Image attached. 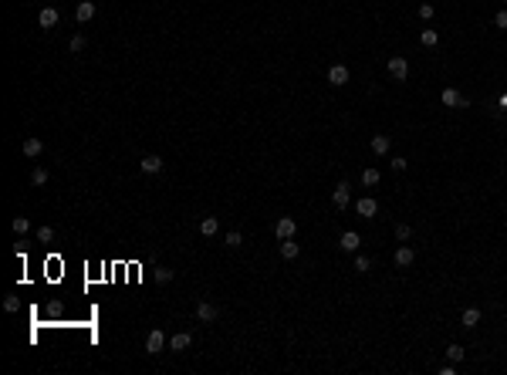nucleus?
<instances>
[{
    "label": "nucleus",
    "mask_w": 507,
    "mask_h": 375,
    "mask_svg": "<svg viewBox=\"0 0 507 375\" xmlns=\"http://www.w3.org/2000/svg\"><path fill=\"white\" fill-rule=\"evenodd\" d=\"M20 149H24V156H27V159H34V156H41V152H44V142L31 135V139H24V146H20Z\"/></svg>",
    "instance_id": "obj_8"
},
{
    "label": "nucleus",
    "mask_w": 507,
    "mask_h": 375,
    "mask_svg": "<svg viewBox=\"0 0 507 375\" xmlns=\"http://www.w3.org/2000/svg\"><path fill=\"white\" fill-rule=\"evenodd\" d=\"M477 321H480V311H477V308H467V311H463V328H473Z\"/></svg>",
    "instance_id": "obj_20"
},
{
    "label": "nucleus",
    "mask_w": 507,
    "mask_h": 375,
    "mask_svg": "<svg viewBox=\"0 0 507 375\" xmlns=\"http://www.w3.org/2000/svg\"><path fill=\"white\" fill-rule=\"evenodd\" d=\"M196 318H200V321H213V318H217V308H213L210 301H200V304H196Z\"/></svg>",
    "instance_id": "obj_13"
},
{
    "label": "nucleus",
    "mask_w": 507,
    "mask_h": 375,
    "mask_svg": "<svg viewBox=\"0 0 507 375\" xmlns=\"http://www.w3.org/2000/svg\"><path fill=\"white\" fill-rule=\"evenodd\" d=\"M38 240H41V244H51V240H55V230H51V226H41V230H38Z\"/></svg>",
    "instance_id": "obj_24"
},
{
    "label": "nucleus",
    "mask_w": 507,
    "mask_h": 375,
    "mask_svg": "<svg viewBox=\"0 0 507 375\" xmlns=\"http://www.w3.org/2000/svg\"><path fill=\"white\" fill-rule=\"evenodd\" d=\"M85 44H88V41L81 38V34H75V38H71V51H85Z\"/></svg>",
    "instance_id": "obj_31"
},
{
    "label": "nucleus",
    "mask_w": 507,
    "mask_h": 375,
    "mask_svg": "<svg viewBox=\"0 0 507 375\" xmlns=\"http://www.w3.org/2000/svg\"><path fill=\"white\" fill-rule=\"evenodd\" d=\"M31 183H34V186H44V183H48V169H34V172H31Z\"/></svg>",
    "instance_id": "obj_22"
},
{
    "label": "nucleus",
    "mask_w": 507,
    "mask_h": 375,
    "mask_svg": "<svg viewBox=\"0 0 507 375\" xmlns=\"http://www.w3.org/2000/svg\"><path fill=\"white\" fill-rule=\"evenodd\" d=\"M38 24L44 27V31H51V27L57 24V10H55V7H44V10L38 14Z\"/></svg>",
    "instance_id": "obj_10"
},
{
    "label": "nucleus",
    "mask_w": 507,
    "mask_h": 375,
    "mask_svg": "<svg viewBox=\"0 0 507 375\" xmlns=\"http://www.w3.org/2000/svg\"><path fill=\"white\" fill-rule=\"evenodd\" d=\"M494 24H497V27H501V31H507V10H501V14H497V17H494Z\"/></svg>",
    "instance_id": "obj_34"
},
{
    "label": "nucleus",
    "mask_w": 507,
    "mask_h": 375,
    "mask_svg": "<svg viewBox=\"0 0 507 375\" xmlns=\"http://www.w3.org/2000/svg\"><path fill=\"white\" fill-rule=\"evenodd\" d=\"M358 244H362V240H358V233H355V230L341 233V250H345V254H355V250H358Z\"/></svg>",
    "instance_id": "obj_11"
},
{
    "label": "nucleus",
    "mask_w": 507,
    "mask_h": 375,
    "mask_svg": "<svg viewBox=\"0 0 507 375\" xmlns=\"http://www.w3.org/2000/svg\"><path fill=\"white\" fill-rule=\"evenodd\" d=\"M328 81H332V85H345V81H348V68H345V64H335V68L328 71Z\"/></svg>",
    "instance_id": "obj_14"
},
{
    "label": "nucleus",
    "mask_w": 507,
    "mask_h": 375,
    "mask_svg": "<svg viewBox=\"0 0 507 375\" xmlns=\"http://www.w3.org/2000/svg\"><path fill=\"white\" fill-rule=\"evenodd\" d=\"M419 41H423V48H436V44H440V34H436L433 27H426V31L419 34Z\"/></svg>",
    "instance_id": "obj_19"
},
{
    "label": "nucleus",
    "mask_w": 507,
    "mask_h": 375,
    "mask_svg": "<svg viewBox=\"0 0 507 375\" xmlns=\"http://www.w3.org/2000/svg\"><path fill=\"white\" fill-rule=\"evenodd\" d=\"M217 230H220V223H217V216H207V220H200V233H203V237H213Z\"/></svg>",
    "instance_id": "obj_18"
},
{
    "label": "nucleus",
    "mask_w": 507,
    "mask_h": 375,
    "mask_svg": "<svg viewBox=\"0 0 507 375\" xmlns=\"http://www.w3.org/2000/svg\"><path fill=\"white\" fill-rule=\"evenodd\" d=\"M294 230H298V223H294L291 216H281V220H278V226H274V233H278L281 240H291V237H294Z\"/></svg>",
    "instance_id": "obj_5"
},
{
    "label": "nucleus",
    "mask_w": 507,
    "mask_h": 375,
    "mask_svg": "<svg viewBox=\"0 0 507 375\" xmlns=\"http://www.w3.org/2000/svg\"><path fill=\"white\" fill-rule=\"evenodd\" d=\"M75 17H78V24H88V20L95 17V3L92 0H81V3L75 7Z\"/></svg>",
    "instance_id": "obj_7"
},
{
    "label": "nucleus",
    "mask_w": 507,
    "mask_h": 375,
    "mask_svg": "<svg viewBox=\"0 0 507 375\" xmlns=\"http://www.w3.org/2000/svg\"><path fill=\"white\" fill-rule=\"evenodd\" d=\"M504 3H507V0H504Z\"/></svg>",
    "instance_id": "obj_36"
},
{
    "label": "nucleus",
    "mask_w": 507,
    "mask_h": 375,
    "mask_svg": "<svg viewBox=\"0 0 507 375\" xmlns=\"http://www.w3.org/2000/svg\"><path fill=\"white\" fill-rule=\"evenodd\" d=\"M389 166H393L395 172H402V169L409 166V162H406V159H402V156H395V159H393V162H389Z\"/></svg>",
    "instance_id": "obj_33"
},
{
    "label": "nucleus",
    "mask_w": 507,
    "mask_h": 375,
    "mask_svg": "<svg viewBox=\"0 0 507 375\" xmlns=\"http://www.w3.org/2000/svg\"><path fill=\"white\" fill-rule=\"evenodd\" d=\"M440 98H443V105H450V108H467V105H470V102L456 92V88H443V95H440Z\"/></svg>",
    "instance_id": "obj_3"
},
{
    "label": "nucleus",
    "mask_w": 507,
    "mask_h": 375,
    "mask_svg": "<svg viewBox=\"0 0 507 375\" xmlns=\"http://www.w3.org/2000/svg\"><path fill=\"white\" fill-rule=\"evenodd\" d=\"M419 17H423V20L433 17V3H419Z\"/></svg>",
    "instance_id": "obj_32"
},
{
    "label": "nucleus",
    "mask_w": 507,
    "mask_h": 375,
    "mask_svg": "<svg viewBox=\"0 0 507 375\" xmlns=\"http://www.w3.org/2000/svg\"><path fill=\"white\" fill-rule=\"evenodd\" d=\"M189 345H193V335H189V331H179V335L169 338V348H172V352H183V348H189Z\"/></svg>",
    "instance_id": "obj_9"
},
{
    "label": "nucleus",
    "mask_w": 507,
    "mask_h": 375,
    "mask_svg": "<svg viewBox=\"0 0 507 375\" xmlns=\"http://www.w3.org/2000/svg\"><path fill=\"white\" fill-rule=\"evenodd\" d=\"M348 200H352V193H348V183H338L335 193H332V203L345 210V207H348Z\"/></svg>",
    "instance_id": "obj_6"
},
{
    "label": "nucleus",
    "mask_w": 507,
    "mask_h": 375,
    "mask_svg": "<svg viewBox=\"0 0 507 375\" xmlns=\"http://www.w3.org/2000/svg\"><path fill=\"white\" fill-rule=\"evenodd\" d=\"M372 152L376 156H386L389 152V135H372Z\"/></svg>",
    "instance_id": "obj_16"
},
{
    "label": "nucleus",
    "mask_w": 507,
    "mask_h": 375,
    "mask_svg": "<svg viewBox=\"0 0 507 375\" xmlns=\"http://www.w3.org/2000/svg\"><path fill=\"white\" fill-rule=\"evenodd\" d=\"M163 348H166V335H163L159 328L149 331V335H146V352H149V355H159Z\"/></svg>",
    "instance_id": "obj_1"
},
{
    "label": "nucleus",
    "mask_w": 507,
    "mask_h": 375,
    "mask_svg": "<svg viewBox=\"0 0 507 375\" xmlns=\"http://www.w3.org/2000/svg\"><path fill=\"white\" fill-rule=\"evenodd\" d=\"M379 179H382V172H379V169H365V172H362V183H365V186H376Z\"/></svg>",
    "instance_id": "obj_21"
},
{
    "label": "nucleus",
    "mask_w": 507,
    "mask_h": 375,
    "mask_svg": "<svg viewBox=\"0 0 507 375\" xmlns=\"http://www.w3.org/2000/svg\"><path fill=\"white\" fill-rule=\"evenodd\" d=\"M355 210H358V216H365V220H372V216H376V213H379V203H376V200H372V196H362V200H358V203H355Z\"/></svg>",
    "instance_id": "obj_4"
},
{
    "label": "nucleus",
    "mask_w": 507,
    "mask_h": 375,
    "mask_svg": "<svg viewBox=\"0 0 507 375\" xmlns=\"http://www.w3.org/2000/svg\"><path fill=\"white\" fill-rule=\"evenodd\" d=\"M413 261H416L413 247H399V250H395V267H409Z\"/></svg>",
    "instance_id": "obj_12"
},
{
    "label": "nucleus",
    "mask_w": 507,
    "mask_h": 375,
    "mask_svg": "<svg viewBox=\"0 0 507 375\" xmlns=\"http://www.w3.org/2000/svg\"><path fill=\"white\" fill-rule=\"evenodd\" d=\"M447 355H450V362H460V358L467 355V352H463L460 345H450V348H447Z\"/></svg>",
    "instance_id": "obj_26"
},
{
    "label": "nucleus",
    "mask_w": 507,
    "mask_h": 375,
    "mask_svg": "<svg viewBox=\"0 0 507 375\" xmlns=\"http://www.w3.org/2000/svg\"><path fill=\"white\" fill-rule=\"evenodd\" d=\"M27 230H31V223L24 216H14V233H27Z\"/></svg>",
    "instance_id": "obj_28"
},
{
    "label": "nucleus",
    "mask_w": 507,
    "mask_h": 375,
    "mask_svg": "<svg viewBox=\"0 0 507 375\" xmlns=\"http://www.w3.org/2000/svg\"><path fill=\"white\" fill-rule=\"evenodd\" d=\"M298 254H301V247L294 244V237H291V240H284V244H281V257H287V261H294Z\"/></svg>",
    "instance_id": "obj_17"
},
{
    "label": "nucleus",
    "mask_w": 507,
    "mask_h": 375,
    "mask_svg": "<svg viewBox=\"0 0 507 375\" xmlns=\"http://www.w3.org/2000/svg\"><path fill=\"white\" fill-rule=\"evenodd\" d=\"M409 237H413V230H409L406 223H399V226H395V240H409Z\"/></svg>",
    "instance_id": "obj_27"
},
{
    "label": "nucleus",
    "mask_w": 507,
    "mask_h": 375,
    "mask_svg": "<svg viewBox=\"0 0 507 375\" xmlns=\"http://www.w3.org/2000/svg\"><path fill=\"white\" fill-rule=\"evenodd\" d=\"M139 169H142V172H159V169H163V159H159V156H146V159L139 162Z\"/></svg>",
    "instance_id": "obj_15"
},
{
    "label": "nucleus",
    "mask_w": 507,
    "mask_h": 375,
    "mask_svg": "<svg viewBox=\"0 0 507 375\" xmlns=\"http://www.w3.org/2000/svg\"><path fill=\"white\" fill-rule=\"evenodd\" d=\"M389 75L395 81H406L409 78V64H406V57H389Z\"/></svg>",
    "instance_id": "obj_2"
},
{
    "label": "nucleus",
    "mask_w": 507,
    "mask_h": 375,
    "mask_svg": "<svg viewBox=\"0 0 507 375\" xmlns=\"http://www.w3.org/2000/svg\"><path fill=\"white\" fill-rule=\"evenodd\" d=\"M3 308H7V311L14 315V311L20 308V298H14V294H7V298H3Z\"/></svg>",
    "instance_id": "obj_25"
},
{
    "label": "nucleus",
    "mask_w": 507,
    "mask_h": 375,
    "mask_svg": "<svg viewBox=\"0 0 507 375\" xmlns=\"http://www.w3.org/2000/svg\"><path fill=\"white\" fill-rule=\"evenodd\" d=\"M240 244H244V237H240L237 230H233V233H226V247H240Z\"/></svg>",
    "instance_id": "obj_29"
},
{
    "label": "nucleus",
    "mask_w": 507,
    "mask_h": 375,
    "mask_svg": "<svg viewBox=\"0 0 507 375\" xmlns=\"http://www.w3.org/2000/svg\"><path fill=\"white\" fill-rule=\"evenodd\" d=\"M501 108H504V112H507V95H501Z\"/></svg>",
    "instance_id": "obj_35"
},
{
    "label": "nucleus",
    "mask_w": 507,
    "mask_h": 375,
    "mask_svg": "<svg viewBox=\"0 0 507 375\" xmlns=\"http://www.w3.org/2000/svg\"><path fill=\"white\" fill-rule=\"evenodd\" d=\"M369 267H372V264H369V257H362V254H358V257H355V270H362V274H365Z\"/></svg>",
    "instance_id": "obj_30"
},
{
    "label": "nucleus",
    "mask_w": 507,
    "mask_h": 375,
    "mask_svg": "<svg viewBox=\"0 0 507 375\" xmlns=\"http://www.w3.org/2000/svg\"><path fill=\"white\" fill-rule=\"evenodd\" d=\"M156 281L169 284V281H172V270H169V267H156Z\"/></svg>",
    "instance_id": "obj_23"
}]
</instances>
